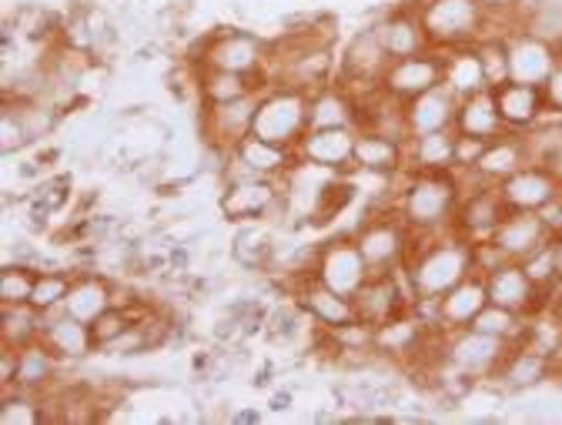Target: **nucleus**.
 Instances as JSON below:
<instances>
[{
  "label": "nucleus",
  "instance_id": "obj_1",
  "mask_svg": "<svg viewBox=\"0 0 562 425\" xmlns=\"http://www.w3.org/2000/svg\"><path fill=\"white\" fill-rule=\"evenodd\" d=\"M408 271V289L412 299H442L449 289H456L462 278H469L475 268V251L472 242L452 235L449 242H432L422 245L418 251L408 248L405 265Z\"/></svg>",
  "mask_w": 562,
  "mask_h": 425
},
{
  "label": "nucleus",
  "instance_id": "obj_2",
  "mask_svg": "<svg viewBox=\"0 0 562 425\" xmlns=\"http://www.w3.org/2000/svg\"><path fill=\"white\" fill-rule=\"evenodd\" d=\"M462 198V184L456 171H415L402 191L398 215L408 232L436 235L452 225L456 204Z\"/></svg>",
  "mask_w": 562,
  "mask_h": 425
},
{
  "label": "nucleus",
  "instance_id": "obj_3",
  "mask_svg": "<svg viewBox=\"0 0 562 425\" xmlns=\"http://www.w3.org/2000/svg\"><path fill=\"white\" fill-rule=\"evenodd\" d=\"M308 101H312V94H305V91L271 85L268 91H261L251 134L295 152L299 141L308 134Z\"/></svg>",
  "mask_w": 562,
  "mask_h": 425
},
{
  "label": "nucleus",
  "instance_id": "obj_4",
  "mask_svg": "<svg viewBox=\"0 0 562 425\" xmlns=\"http://www.w3.org/2000/svg\"><path fill=\"white\" fill-rule=\"evenodd\" d=\"M422 27H426L429 47H462V44H475L485 27H488V14L479 8V0H426L418 8Z\"/></svg>",
  "mask_w": 562,
  "mask_h": 425
},
{
  "label": "nucleus",
  "instance_id": "obj_5",
  "mask_svg": "<svg viewBox=\"0 0 562 425\" xmlns=\"http://www.w3.org/2000/svg\"><path fill=\"white\" fill-rule=\"evenodd\" d=\"M506 351H509V342L496 335H485L479 328H452L442 338V366L472 379H492V372L499 369Z\"/></svg>",
  "mask_w": 562,
  "mask_h": 425
},
{
  "label": "nucleus",
  "instance_id": "obj_6",
  "mask_svg": "<svg viewBox=\"0 0 562 425\" xmlns=\"http://www.w3.org/2000/svg\"><path fill=\"white\" fill-rule=\"evenodd\" d=\"M506 201L499 194V184L479 181L472 175V191H462L456 215H452V235L465 238V242H488L492 232L499 228L503 215H506Z\"/></svg>",
  "mask_w": 562,
  "mask_h": 425
},
{
  "label": "nucleus",
  "instance_id": "obj_7",
  "mask_svg": "<svg viewBox=\"0 0 562 425\" xmlns=\"http://www.w3.org/2000/svg\"><path fill=\"white\" fill-rule=\"evenodd\" d=\"M268 44L248 31H218L201 44V67H222V70H238V75H261L268 60Z\"/></svg>",
  "mask_w": 562,
  "mask_h": 425
},
{
  "label": "nucleus",
  "instance_id": "obj_8",
  "mask_svg": "<svg viewBox=\"0 0 562 425\" xmlns=\"http://www.w3.org/2000/svg\"><path fill=\"white\" fill-rule=\"evenodd\" d=\"M356 245L369 265V275H389L392 268L405 265L408 228H405V222H395L392 215L366 219V225L356 235Z\"/></svg>",
  "mask_w": 562,
  "mask_h": 425
},
{
  "label": "nucleus",
  "instance_id": "obj_9",
  "mask_svg": "<svg viewBox=\"0 0 562 425\" xmlns=\"http://www.w3.org/2000/svg\"><path fill=\"white\" fill-rule=\"evenodd\" d=\"M485 292H488L492 305H503V309L519 312L526 318L549 309L546 295L532 286V278L526 275V268L519 261H499L496 268H488L485 271Z\"/></svg>",
  "mask_w": 562,
  "mask_h": 425
},
{
  "label": "nucleus",
  "instance_id": "obj_10",
  "mask_svg": "<svg viewBox=\"0 0 562 425\" xmlns=\"http://www.w3.org/2000/svg\"><path fill=\"white\" fill-rule=\"evenodd\" d=\"M315 278L348 299L356 295L369 278V265H366L356 238H335V242L322 245L318 258H315Z\"/></svg>",
  "mask_w": 562,
  "mask_h": 425
},
{
  "label": "nucleus",
  "instance_id": "obj_11",
  "mask_svg": "<svg viewBox=\"0 0 562 425\" xmlns=\"http://www.w3.org/2000/svg\"><path fill=\"white\" fill-rule=\"evenodd\" d=\"M258 101H261V91H258V94L235 98V101H222V104H207V108H204V118H201L204 145L235 152V148H238V141H245V137L251 134Z\"/></svg>",
  "mask_w": 562,
  "mask_h": 425
},
{
  "label": "nucleus",
  "instance_id": "obj_12",
  "mask_svg": "<svg viewBox=\"0 0 562 425\" xmlns=\"http://www.w3.org/2000/svg\"><path fill=\"white\" fill-rule=\"evenodd\" d=\"M278 198H281V191L268 178L238 168V175L228 181V188L222 194V211L228 222H268Z\"/></svg>",
  "mask_w": 562,
  "mask_h": 425
},
{
  "label": "nucleus",
  "instance_id": "obj_13",
  "mask_svg": "<svg viewBox=\"0 0 562 425\" xmlns=\"http://www.w3.org/2000/svg\"><path fill=\"white\" fill-rule=\"evenodd\" d=\"M552 225L539 215V211H516L509 208L499 228L492 232V245H496V251L506 258V261H522L529 258L536 248H542L549 238H552Z\"/></svg>",
  "mask_w": 562,
  "mask_h": 425
},
{
  "label": "nucleus",
  "instance_id": "obj_14",
  "mask_svg": "<svg viewBox=\"0 0 562 425\" xmlns=\"http://www.w3.org/2000/svg\"><path fill=\"white\" fill-rule=\"evenodd\" d=\"M439 85H442V57H436L432 51L392 60L382 78V88L398 101H412Z\"/></svg>",
  "mask_w": 562,
  "mask_h": 425
},
{
  "label": "nucleus",
  "instance_id": "obj_15",
  "mask_svg": "<svg viewBox=\"0 0 562 425\" xmlns=\"http://www.w3.org/2000/svg\"><path fill=\"white\" fill-rule=\"evenodd\" d=\"M499 194H503L506 208H516V211H542V208H549L552 201L562 198V181L549 168L529 161L516 175H509L506 181H499Z\"/></svg>",
  "mask_w": 562,
  "mask_h": 425
},
{
  "label": "nucleus",
  "instance_id": "obj_16",
  "mask_svg": "<svg viewBox=\"0 0 562 425\" xmlns=\"http://www.w3.org/2000/svg\"><path fill=\"white\" fill-rule=\"evenodd\" d=\"M555 372V359L546 356V351L526 345V342H509V351L503 356L499 369L492 372L506 392H529V389H539L546 379H552Z\"/></svg>",
  "mask_w": 562,
  "mask_h": 425
},
{
  "label": "nucleus",
  "instance_id": "obj_17",
  "mask_svg": "<svg viewBox=\"0 0 562 425\" xmlns=\"http://www.w3.org/2000/svg\"><path fill=\"white\" fill-rule=\"evenodd\" d=\"M41 342L54 351L60 362H81L98 348L94 332L88 322L67 315L64 305L54 312H44V328H41Z\"/></svg>",
  "mask_w": 562,
  "mask_h": 425
},
{
  "label": "nucleus",
  "instance_id": "obj_18",
  "mask_svg": "<svg viewBox=\"0 0 562 425\" xmlns=\"http://www.w3.org/2000/svg\"><path fill=\"white\" fill-rule=\"evenodd\" d=\"M555 64H559V54H555L552 44H546V41H539V37H532L526 31L509 34V81L542 88Z\"/></svg>",
  "mask_w": 562,
  "mask_h": 425
},
{
  "label": "nucleus",
  "instance_id": "obj_19",
  "mask_svg": "<svg viewBox=\"0 0 562 425\" xmlns=\"http://www.w3.org/2000/svg\"><path fill=\"white\" fill-rule=\"evenodd\" d=\"M308 315L312 322H318L322 328H341L348 322H356V302L348 295L328 289L325 281H318L315 275H302L299 278V299H295Z\"/></svg>",
  "mask_w": 562,
  "mask_h": 425
},
{
  "label": "nucleus",
  "instance_id": "obj_20",
  "mask_svg": "<svg viewBox=\"0 0 562 425\" xmlns=\"http://www.w3.org/2000/svg\"><path fill=\"white\" fill-rule=\"evenodd\" d=\"M299 158L312 161V165H322V168H331V171H341L348 165H356V134L351 127H312L295 148Z\"/></svg>",
  "mask_w": 562,
  "mask_h": 425
},
{
  "label": "nucleus",
  "instance_id": "obj_21",
  "mask_svg": "<svg viewBox=\"0 0 562 425\" xmlns=\"http://www.w3.org/2000/svg\"><path fill=\"white\" fill-rule=\"evenodd\" d=\"M496 94V108L503 114L506 131L526 134L529 127H536L546 118V101H542V88L536 85H519V81H506L499 88H492Z\"/></svg>",
  "mask_w": 562,
  "mask_h": 425
},
{
  "label": "nucleus",
  "instance_id": "obj_22",
  "mask_svg": "<svg viewBox=\"0 0 562 425\" xmlns=\"http://www.w3.org/2000/svg\"><path fill=\"white\" fill-rule=\"evenodd\" d=\"M456 111H459V98L446 85L405 101V121H408L412 137L456 127Z\"/></svg>",
  "mask_w": 562,
  "mask_h": 425
},
{
  "label": "nucleus",
  "instance_id": "obj_23",
  "mask_svg": "<svg viewBox=\"0 0 562 425\" xmlns=\"http://www.w3.org/2000/svg\"><path fill=\"white\" fill-rule=\"evenodd\" d=\"M439 302V328H469L472 318L488 305V292H485V275L472 271L469 278H462L456 289H449Z\"/></svg>",
  "mask_w": 562,
  "mask_h": 425
},
{
  "label": "nucleus",
  "instance_id": "obj_24",
  "mask_svg": "<svg viewBox=\"0 0 562 425\" xmlns=\"http://www.w3.org/2000/svg\"><path fill=\"white\" fill-rule=\"evenodd\" d=\"M522 165H529L526 137L516 134V131H506V134H499V137H492V141H488L472 175H475L479 181L499 184V181H506L509 175H516Z\"/></svg>",
  "mask_w": 562,
  "mask_h": 425
},
{
  "label": "nucleus",
  "instance_id": "obj_25",
  "mask_svg": "<svg viewBox=\"0 0 562 425\" xmlns=\"http://www.w3.org/2000/svg\"><path fill=\"white\" fill-rule=\"evenodd\" d=\"M351 302H356L359 322L379 328V325H385L389 318L398 315V309H402L405 299H402V292H398V286H395V278H392V271H389V275H369V278H366V286H362L356 295H351Z\"/></svg>",
  "mask_w": 562,
  "mask_h": 425
},
{
  "label": "nucleus",
  "instance_id": "obj_26",
  "mask_svg": "<svg viewBox=\"0 0 562 425\" xmlns=\"http://www.w3.org/2000/svg\"><path fill=\"white\" fill-rule=\"evenodd\" d=\"M456 131H459V134L482 137V141H492V137L506 134V124H503V114H499V108H496V94H492V88L475 91V94H469V98L459 101Z\"/></svg>",
  "mask_w": 562,
  "mask_h": 425
},
{
  "label": "nucleus",
  "instance_id": "obj_27",
  "mask_svg": "<svg viewBox=\"0 0 562 425\" xmlns=\"http://www.w3.org/2000/svg\"><path fill=\"white\" fill-rule=\"evenodd\" d=\"M375 31H379L382 47L389 51L392 60L422 54V51L429 47V37H426V27H422L418 11H395V14H389L385 21H379Z\"/></svg>",
  "mask_w": 562,
  "mask_h": 425
},
{
  "label": "nucleus",
  "instance_id": "obj_28",
  "mask_svg": "<svg viewBox=\"0 0 562 425\" xmlns=\"http://www.w3.org/2000/svg\"><path fill=\"white\" fill-rule=\"evenodd\" d=\"M268 88L271 85L261 75H238V70H222V67H201V78H198V94L204 98V104L235 101V98L258 94Z\"/></svg>",
  "mask_w": 562,
  "mask_h": 425
},
{
  "label": "nucleus",
  "instance_id": "obj_29",
  "mask_svg": "<svg viewBox=\"0 0 562 425\" xmlns=\"http://www.w3.org/2000/svg\"><path fill=\"white\" fill-rule=\"evenodd\" d=\"M442 85H446L459 101L469 98V94H475V91H485V88H488L475 44L452 47V51L442 57Z\"/></svg>",
  "mask_w": 562,
  "mask_h": 425
},
{
  "label": "nucleus",
  "instance_id": "obj_30",
  "mask_svg": "<svg viewBox=\"0 0 562 425\" xmlns=\"http://www.w3.org/2000/svg\"><path fill=\"white\" fill-rule=\"evenodd\" d=\"M235 165L251 171V175H261V178H271L278 171H289L295 165V152L292 148H281V145H271V141L258 137V134H248L245 141H238V148L232 152Z\"/></svg>",
  "mask_w": 562,
  "mask_h": 425
},
{
  "label": "nucleus",
  "instance_id": "obj_31",
  "mask_svg": "<svg viewBox=\"0 0 562 425\" xmlns=\"http://www.w3.org/2000/svg\"><path fill=\"white\" fill-rule=\"evenodd\" d=\"M405 148L408 145H402V141H395L382 131H362V134H356V158L351 161L372 175H392L402 168Z\"/></svg>",
  "mask_w": 562,
  "mask_h": 425
},
{
  "label": "nucleus",
  "instance_id": "obj_32",
  "mask_svg": "<svg viewBox=\"0 0 562 425\" xmlns=\"http://www.w3.org/2000/svg\"><path fill=\"white\" fill-rule=\"evenodd\" d=\"M359 124V108L351 101V94L338 85H328L312 94L308 101V131L312 127H351Z\"/></svg>",
  "mask_w": 562,
  "mask_h": 425
},
{
  "label": "nucleus",
  "instance_id": "obj_33",
  "mask_svg": "<svg viewBox=\"0 0 562 425\" xmlns=\"http://www.w3.org/2000/svg\"><path fill=\"white\" fill-rule=\"evenodd\" d=\"M57 366H60V359L54 356V351H50L41 338L21 345V348H18V376H14V389H27V392H37V395H41V389H47L50 379L57 376Z\"/></svg>",
  "mask_w": 562,
  "mask_h": 425
},
{
  "label": "nucleus",
  "instance_id": "obj_34",
  "mask_svg": "<svg viewBox=\"0 0 562 425\" xmlns=\"http://www.w3.org/2000/svg\"><path fill=\"white\" fill-rule=\"evenodd\" d=\"M114 305V299H111V286L104 278H98V275H81V278H75L70 281V292H67V299H64V312L67 315H75V318H81V322H94L101 312H108Z\"/></svg>",
  "mask_w": 562,
  "mask_h": 425
},
{
  "label": "nucleus",
  "instance_id": "obj_35",
  "mask_svg": "<svg viewBox=\"0 0 562 425\" xmlns=\"http://www.w3.org/2000/svg\"><path fill=\"white\" fill-rule=\"evenodd\" d=\"M408 158L415 171H452L456 168V134L432 131L408 141Z\"/></svg>",
  "mask_w": 562,
  "mask_h": 425
},
{
  "label": "nucleus",
  "instance_id": "obj_36",
  "mask_svg": "<svg viewBox=\"0 0 562 425\" xmlns=\"http://www.w3.org/2000/svg\"><path fill=\"white\" fill-rule=\"evenodd\" d=\"M519 31L555 47L562 41V0H526L519 11Z\"/></svg>",
  "mask_w": 562,
  "mask_h": 425
},
{
  "label": "nucleus",
  "instance_id": "obj_37",
  "mask_svg": "<svg viewBox=\"0 0 562 425\" xmlns=\"http://www.w3.org/2000/svg\"><path fill=\"white\" fill-rule=\"evenodd\" d=\"M232 258L248 268V271H261L268 268V261L274 258V238L265 225H245L235 242H232Z\"/></svg>",
  "mask_w": 562,
  "mask_h": 425
},
{
  "label": "nucleus",
  "instance_id": "obj_38",
  "mask_svg": "<svg viewBox=\"0 0 562 425\" xmlns=\"http://www.w3.org/2000/svg\"><path fill=\"white\" fill-rule=\"evenodd\" d=\"M475 51H479L488 88L506 85L509 81V34H485L475 41Z\"/></svg>",
  "mask_w": 562,
  "mask_h": 425
},
{
  "label": "nucleus",
  "instance_id": "obj_39",
  "mask_svg": "<svg viewBox=\"0 0 562 425\" xmlns=\"http://www.w3.org/2000/svg\"><path fill=\"white\" fill-rule=\"evenodd\" d=\"M41 328H44V315L24 302V305H4V345H27L34 338H41Z\"/></svg>",
  "mask_w": 562,
  "mask_h": 425
},
{
  "label": "nucleus",
  "instance_id": "obj_40",
  "mask_svg": "<svg viewBox=\"0 0 562 425\" xmlns=\"http://www.w3.org/2000/svg\"><path fill=\"white\" fill-rule=\"evenodd\" d=\"M351 198H356V188L331 175V178L322 184V191L315 194V201H312V222H315V225H328L331 219H338L341 211L348 208Z\"/></svg>",
  "mask_w": 562,
  "mask_h": 425
},
{
  "label": "nucleus",
  "instance_id": "obj_41",
  "mask_svg": "<svg viewBox=\"0 0 562 425\" xmlns=\"http://www.w3.org/2000/svg\"><path fill=\"white\" fill-rule=\"evenodd\" d=\"M70 278L67 271H41L37 281H34V292H31V305L44 315V312H54L64 305L67 292H70Z\"/></svg>",
  "mask_w": 562,
  "mask_h": 425
},
{
  "label": "nucleus",
  "instance_id": "obj_42",
  "mask_svg": "<svg viewBox=\"0 0 562 425\" xmlns=\"http://www.w3.org/2000/svg\"><path fill=\"white\" fill-rule=\"evenodd\" d=\"M47 415H44V409H41V395L37 392H27V389H14V395L11 392H4V405H0V422L4 425H37V422H44Z\"/></svg>",
  "mask_w": 562,
  "mask_h": 425
},
{
  "label": "nucleus",
  "instance_id": "obj_43",
  "mask_svg": "<svg viewBox=\"0 0 562 425\" xmlns=\"http://www.w3.org/2000/svg\"><path fill=\"white\" fill-rule=\"evenodd\" d=\"M34 268L31 265H8L4 275H0V299H4V305H24L31 302V292H34Z\"/></svg>",
  "mask_w": 562,
  "mask_h": 425
},
{
  "label": "nucleus",
  "instance_id": "obj_44",
  "mask_svg": "<svg viewBox=\"0 0 562 425\" xmlns=\"http://www.w3.org/2000/svg\"><path fill=\"white\" fill-rule=\"evenodd\" d=\"M312 322V315L295 302V305H281V309H274L271 315H268V335L274 338V342H292V338H299L302 335V328Z\"/></svg>",
  "mask_w": 562,
  "mask_h": 425
},
{
  "label": "nucleus",
  "instance_id": "obj_45",
  "mask_svg": "<svg viewBox=\"0 0 562 425\" xmlns=\"http://www.w3.org/2000/svg\"><path fill=\"white\" fill-rule=\"evenodd\" d=\"M134 322H137V315H134L131 309H121V305H111L108 312H101V315L91 322V332H94L98 348H104V345H111L114 338H121Z\"/></svg>",
  "mask_w": 562,
  "mask_h": 425
},
{
  "label": "nucleus",
  "instance_id": "obj_46",
  "mask_svg": "<svg viewBox=\"0 0 562 425\" xmlns=\"http://www.w3.org/2000/svg\"><path fill=\"white\" fill-rule=\"evenodd\" d=\"M0 131H4V137H0V152H4V158H11L14 152L31 145V137H27V131H24V124H21L11 101L4 104V114H0Z\"/></svg>",
  "mask_w": 562,
  "mask_h": 425
},
{
  "label": "nucleus",
  "instance_id": "obj_47",
  "mask_svg": "<svg viewBox=\"0 0 562 425\" xmlns=\"http://www.w3.org/2000/svg\"><path fill=\"white\" fill-rule=\"evenodd\" d=\"M31 198H34V201H41V204H47L50 211H57V208H64V204H67V198H70V178H67V175L44 178Z\"/></svg>",
  "mask_w": 562,
  "mask_h": 425
},
{
  "label": "nucleus",
  "instance_id": "obj_48",
  "mask_svg": "<svg viewBox=\"0 0 562 425\" xmlns=\"http://www.w3.org/2000/svg\"><path fill=\"white\" fill-rule=\"evenodd\" d=\"M526 0H479V8L488 14V18H499L506 24H513L519 31V11H522Z\"/></svg>",
  "mask_w": 562,
  "mask_h": 425
},
{
  "label": "nucleus",
  "instance_id": "obj_49",
  "mask_svg": "<svg viewBox=\"0 0 562 425\" xmlns=\"http://www.w3.org/2000/svg\"><path fill=\"white\" fill-rule=\"evenodd\" d=\"M542 101H546V114L562 118V60L552 67V75L542 85Z\"/></svg>",
  "mask_w": 562,
  "mask_h": 425
},
{
  "label": "nucleus",
  "instance_id": "obj_50",
  "mask_svg": "<svg viewBox=\"0 0 562 425\" xmlns=\"http://www.w3.org/2000/svg\"><path fill=\"white\" fill-rule=\"evenodd\" d=\"M271 412H289L292 409V392H274L271 402H268Z\"/></svg>",
  "mask_w": 562,
  "mask_h": 425
},
{
  "label": "nucleus",
  "instance_id": "obj_51",
  "mask_svg": "<svg viewBox=\"0 0 562 425\" xmlns=\"http://www.w3.org/2000/svg\"><path fill=\"white\" fill-rule=\"evenodd\" d=\"M41 161H21V168H18V175L21 178H41Z\"/></svg>",
  "mask_w": 562,
  "mask_h": 425
},
{
  "label": "nucleus",
  "instance_id": "obj_52",
  "mask_svg": "<svg viewBox=\"0 0 562 425\" xmlns=\"http://www.w3.org/2000/svg\"><path fill=\"white\" fill-rule=\"evenodd\" d=\"M258 418H261V415H258L255 409H245V412L235 415V422H258Z\"/></svg>",
  "mask_w": 562,
  "mask_h": 425
},
{
  "label": "nucleus",
  "instance_id": "obj_53",
  "mask_svg": "<svg viewBox=\"0 0 562 425\" xmlns=\"http://www.w3.org/2000/svg\"><path fill=\"white\" fill-rule=\"evenodd\" d=\"M555 318L562 322V289L555 292Z\"/></svg>",
  "mask_w": 562,
  "mask_h": 425
},
{
  "label": "nucleus",
  "instance_id": "obj_54",
  "mask_svg": "<svg viewBox=\"0 0 562 425\" xmlns=\"http://www.w3.org/2000/svg\"><path fill=\"white\" fill-rule=\"evenodd\" d=\"M555 54H559V60H562V41L555 44Z\"/></svg>",
  "mask_w": 562,
  "mask_h": 425
},
{
  "label": "nucleus",
  "instance_id": "obj_55",
  "mask_svg": "<svg viewBox=\"0 0 562 425\" xmlns=\"http://www.w3.org/2000/svg\"><path fill=\"white\" fill-rule=\"evenodd\" d=\"M555 235H562V219H559V225H555Z\"/></svg>",
  "mask_w": 562,
  "mask_h": 425
}]
</instances>
